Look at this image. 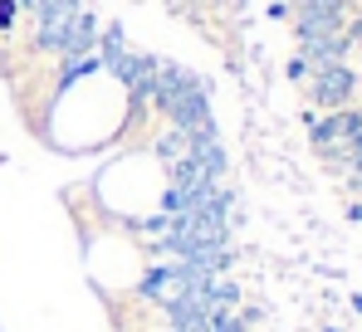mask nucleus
<instances>
[{
  "label": "nucleus",
  "mask_w": 362,
  "mask_h": 332,
  "mask_svg": "<svg viewBox=\"0 0 362 332\" xmlns=\"http://www.w3.org/2000/svg\"><path fill=\"white\" fill-rule=\"evenodd\" d=\"M343 20H348V0H294V30H299V40L343 35Z\"/></svg>",
  "instance_id": "obj_1"
},
{
  "label": "nucleus",
  "mask_w": 362,
  "mask_h": 332,
  "mask_svg": "<svg viewBox=\"0 0 362 332\" xmlns=\"http://www.w3.org/2000/svg\"><path fill=\"white\" fill-rule=\"evenodd\" d=\"M308 93H313V103L328 112L348 108L353 103V93H358V73L348 69V64H328V69H313L308 73Z\"/></svg>",
  "instance_id": "obj_2"
},
{
  "label": "nucleus",
  "mask_w": 362,
  "mask_h": 332,
  "mask_svg": "<svg viewBox=\"0 0 362 332\" xmlns=\"http://www.w3.org/2000/svg\"><path fill=\"white\" fill-rule=\"evenodd\" d=\"M10 20H15V0H0V30H10Z\"/></svg>",
  "instance_id": "obj_3"
}]
</instances>
